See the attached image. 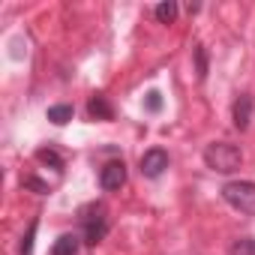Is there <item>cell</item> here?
Masks as SVG:
<instances>
[{"mask_svg": "<svg viewBox=\"0 0 255 255\" xmlns=\"http://www.w3.org/2000/svg\"><path fill=\"white\" fill-rule=\"evenodd\" d=\"M72 114H75V111H72V105H51V108H48V120H51V123H57V126L69 123V120H72Z\"/></svg>", "mask_w": 255, "mask_h": 255, "instance_id": "obj_9", "label": "cell"}, {"mask_svg": "<svg viewBox=\"0 0 255 255\" xmlns=\"http://www.w3.org/2000/svg\"><path fill=\"white\" fill-rule=\"evenodd\" d=\"M147 108H150V111H159V108H162V99H159V93H156V90H150V93H147Z\"/></svg>", "mask_w": 255, "mask_h": 255, "instance_id": "obj_14", "label": "cell"}, {"mask_svg": "<svg viewBox=\"0 0 255 255\" xmlns=\"http://www.w3.org/2000/svg\"><path fill=\"white\" fill-rule=\"evenodd\" d=\"M87 114L93 117V120H111V105H108V99L105 96H90V102H87Z\"/></svg>", "mask_w": 255, "mask_h": 255, "instance_id": "obj_8", "label": "cell"}, {"mask_svg": "<svg viewBox=\"0 0 255 255\" xmlns=\"http://www.w3.org/2000/svg\"><path fill=\"white\" fill-rule=\"evenodd\" d=\"M222 198L234 210H240L246 216H255V183L252 180H231V183H225L222 186Z\"/></svg>", "mask_w": 255, "mask_h": 255, "instance_id": "obj_2", "label": "cell"}, {"mask_svg": "<svg viewBox=\"0 0 255 255\" xmlns=\"http://www.w3.org/2000/svg\"><path fill=\"white\" fill-rule=\"evenodd\" d=\"M78 243H81L78 234H60L51 246V255H78Z\"/></svg>", "mask_w": 255, "mask_h": 255, "instance_id": "obj_7", "label": "cell"}, {"mask_svg": "<svg viewBox=\"0 0 255 255\" xmlns=\"http://www.w3.org/2000/svg\"><path fill=\"white\" fill-rule=\"evenodd\" d=\"M123 183H126V165H123L120 159L105 162L102 171H99V186H102L105 192H117Z\"/></svg>", "mask_w": 255, "mask_h": 255, "instance_id": "obj_4", "label": "cell"}, {"mask_svg": "<svg viewBox=\"0 0 255 255\" xmlns=\"http://www.w3.org/2000/svg\"><path fill=\"white\" fill-rule=\"evenodd\" d=\"M81 228H84V240L90 246H96L102 237H105V228H108V216H105V207L102 204H87L81 210Z\"/></svg>", "mask_w": 255, "mask_h": 255, "instance_id": "obj_3", "label": "cell"}, {"mask_svg": "<svg viewBox=\"0 0 255 255\" xmlns=\"http://www.w3.org/2000/svg\"><path fill=\"white\" fill-rule=\"evenodd\" d=\"M240 162H243V153L231 141H213L204 147V165L216 174H231L240 168Z\"/></svg>", "mask_w": 255, "mask_h": 255, "instance_id": "obj_1", "label": "cell"}, {"mask_svg": "<svg viewBox=\"0 0 255 255\" xmlns=\"http://www.w3.org/2000/svg\"><path fill=\"white\" fill-rule=\"evenodd\" d=\"M228 255H255V237H237L231 243Z\"/></svg>", "mask_w": 255, "mask_h": 255, "instance_id": "obj_11", "label": "cell"}, {"mask_svg": "<svg viewBox=\"0 0 255 255\" xmlns=\"http://www.w3.org/2000/svg\"><path fill=\"white\" fill-rule=\"evenodd\" d=\"M195 75H198V81L207 78V54H204V45H195Z\"/></svg>", "mask_w": 255, "mask_h": 255, "instance_id": "obj_12", "label": "cell"}, {"mask_svg": "<svg viewBox=\"0 0 255 255\" xmlns=\"http://www.w3.org/2000/svg\"><path fill=\"white\" fill-rule=\"evenodd\" d=\"M36 159H39V162H45V165L63 168V159H60V156H57L54 150H45V147H42V150H36Z\"/></svg>", "mask_w": 255, "mask_h": 255, "instance_id": "obj_13", "label": "cell"}, {"mask_svg": "<svg viewBox=\"0 0 255 255\" xmlns=\"http://www.w3.org/2000/svg\"><path fill=\"white\" fill-rule=\"evenodd\" d=\"M231 120H234V126L243 132V129H249V120H252V96H246V93H240L237 99H234V108H231Z\"/></svg>", "mask_w": 255, "mask_h": 255, "instance_id": "obj_6", "label": "cell"}, {"mask_svg": "<svg viewBox=\"0 0 255 255\" xmlns=\"http://www.w3.org/2000/svg\"><path fill=\"white\" fill-rule=\"evenodd\" d=\"M153 12H156V18H159L162 24H174V18H177V3H174V0H165V3H159Z\"/></svg>", "mask_w": 255, "mask_h": 255, "instance_id": "obj_10", "label": "cell"}, {"mask_svg": "<svg viewBox=\"0 0 255 255\" xmlns=\"http://www.w3.org/2000/svg\"><path fill=\"white\" fill-rule=\"evenodd\" d=\"M168 168V153L165 150H159V147H153V150H147L144 156H141V174L144 177H159L162 171Z\"/></svg>", "mask_w": 255, "mask_h": 255, "instance_id": "obj_5", "label": "cell"}]
</instances>
